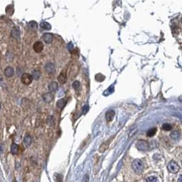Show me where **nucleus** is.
<instances>
[{"mask_svg": "<svg viewBox=\"0 0 182 182\" xmlns=\"http://www.w3.org/2000/svg\"><path fill=\"white\" fill-rule=\"evenodd\" d=\"M132 167L136 174L140 175L144 171V163L141 160L136 159L132 162Z\"/></svg>", "mask_w": 182, "mask_h": 182, "instance_id": "nucleus-1", "label": "nucleus"}, {"mask_svg": "<svg viewBox=\"0 0 182 182\" xmlns=\"http://www.w3.org/2000/svg\"><path fill=\"white\" fill-rule=\"evenodd\" d=\"M18 151V145H16V143H12L11 145L10 152L12 154H16Z\"/></svg>", "mask_w": 182, "mask_h": 182, "instance_id": "nucleus-19", "label": "nucleus"}, {"mask_svg": "<svg viewBox=\"0 0 182 182\" xmlns=\"http://www.w3.org/2000/svg\"><path fill=\"white\" fill-rule=\"evenodd\" d=\"M14 182H16V181H15V180H14Z\"/></svg>", "mask_w": 182, "mask_h": 182, "instance_id": "nucleus-31", "label": "nucleus"}, {"mask_svg": "<svg viewBox=\"0 0 182 182\" xmlns=\"http://www.w3.org/2000/svg\"><path fill=\"white\" fill-rule=\"evenodd\" d=\"M5 12L8 14H12L14 12V8H13L12 5H8L5 9Z\"/></svg>", "mask_w": 182, "mask_h": 182, "instance_id": "nucleus-24", "label": "nucleus"}, {"mask_svg": "<svg viewBox=\"0 0 182 182\" xmlns=\"http://www.w3.org/2000/svg\"><path fill=\"white\" fill-rule=\"evenodd\" d=\"M177 182H182V176H181V175H180V176H179V177L178 181H177Z\"/></svg>", "mask_w": 182, "mask_h": 182, "instance_id": "nucleus-29", "label": "nucleus"}, {"mask_svg": "<svg viewBox=\"0 0 182 182\" xmlns=\"http://www.w3.org/2000/svg\"><path fill=\"white\" fill-rule=\"evenodd\" d=\"M156 131H157V129L155 128H153L149 129V130L147 132V136L148 137H152V136H154L155 135V133H156Z\"/></svg>", "mask_w": 182, "mask_h": 182, "instance_id": "nucleus-20", "label": "nucleus"}, {"mask_svg": "<svg viewBox=\"0 0 182 182\" xmlns=\"http://www.w3.org/2000/svg\"><path fill=\"white\" fill-rule=\"evenodd\" d=\"M53 95L51 93H45V94L43 96V100L46 102H51L52 100H53Z\"/></svg>", "mask_w": 182, "mask_h": 182, "instance_id": "nucleus-14", "label": "nucleus"}, {"mask_svg": "<svg viewBox=\"0 0 182 182\" xmlns=\"http://www.w3.org/2000/svg\"><path fill=\"white\" fill-rule=\"evenodd\" d=\"M29 27H31L32 29H37V23H36V22L35 21H31L29 23Z\"/></svg>", "mask_w": 182, "mask_h": 182, "instance_id": "nucleus-27", "label": "nucleus"}, {"mask_svg": "<svg viewBox=\"0 0 182 182\" xmlns=\"http://www.w3.org/2000/svg\"><path fill=\"white\" fill-rule=\"evenodd\" d=\"M45 70L48 73H53L55 72V66L51 62H48L45 65Z\"/></svg>", "mask_w": 182, "mask_h": 182, "instance_id": "nucleus-9", "label": "nucleus"}, {"mask_svg": "<svg viewBox=\"0 0 182 182\" xmlns=\"http://www.w3.org/2000/svg\"><path fill=\"white\" fill-rule=\"evenodd\" d=\"M33 48H34V50L35 51V52H36V53H40L43 50V48H44V45H43L42 42L36 41L34 44Z\"/></svg>", "mask_w": 182, "mask_h": 182, "instance_id": "nucleus-5", "label": "nucleus"}, {"mask_svg": "<svg viewBox=\"0 0 182 182\" xmlns=\"http://www.w3.org/2000/svg\"><path fill=\"white\" fill-rule=\"evenodd\" d=\"M136 147L140 151H147L149 149V144L147 141L141 140L136 143Z\"/></svg>", "mask_w": 182, "mask_h": 182, "instance_id": "nucleus-3", "label": "nucleus"}, {"mask_svg": "<svg viewBox=\"0 0 182 182\" xmlns=\"http://www.w3.org/2000/svg\"><path fill=\"white\" fill-rule=\"evenodd\" d=\"M33 80L32 76L29 73L23 74L21 77V82L25 85H29L32 83Z\"/></svg>", "mask_w": 182, "mask_h": 182, "instance_id": "nucleus-4", "label": "nucleus"}, {"mask_svg": "<svg viewBox=\"0 0 182 182\" xmlns=\"http://www.w3.org/2000/svg\"><path fill=\"white\" fill-rule=\"evenodd\" d=\"M42 39L47 44H49L53 40V35L50 33H46L42 36Z\"/></svg>", "mask_w": 182, "mask_h": 182, "instance_id": "nucleus-11", "label": "nucleus"}, {"mask_svg": "<svg viewBox=\"0 0 182 182\" xmlns=\"http://www.w3.org/2000/svg\"><path fill=\"white\" fill-rule=\"evenodd\" d=\"M57 83L56 82H51V83H49L48 84V90L50 91V92H51V93H53V92H55V91H56V90H57Z\"/></svg>", "mask_w": 182, "mask_h": 182, "instance_id": "nucleus-13", "label": "nucleus"}, {"mask_svg": "<svg viewBox=\"0 0 182 182\" xmlns=\"http://www.w3.org/2000/svg\"><path fill=\"white\" fill-rule=\"evenodd\" d=\"M162 129L166 131H170L171 130L172 125L169 123H164L162 125Z\"/></svg>", "mask_w": 182, "mask_h": 182, "instance_id": "nucleus-25", "label": "nucleus"}, {"mask_svg": "<svg viewBox=\"0 0 182 182\" xmlns=\"http://www.w3.org/2000/svg\"><path fill=\"white\" fill-rule=\"evenodd\" d=\"M66 104V100L64 98L60 99L57 102V106L59 109H63Z\"/></svg>", "mask_w": 182, "mask_h": 182, "instance_id": "nucleus-16", "label": "nucleus"}, {"mask_svg": "<svg viewBox=\"0 0 182 182\" xmlns=\"http://www.w3.org/2000/svg\"><path fill=\"white\" fill-rule=\"evenodd\" d=\"M40 27H41V28L44 29H46V30H50L51 29V24L48 23V22H41V23H40Z\"/></svg>", "mask_w": 182, "mask_h": 182, "instance_id": "nucleus-17", "label": "nucleus"}, {"mask_svg": "<svg viewBox=\"0 0 182 182\" xmlns=\"http://www.w3.org/2000/svg\"><path fill=\"white\" fill-rule=\"evenodd\" d=\"M170 136H171V138L173 140H174V141H179V139H180L181 134L178 131L175 130L173 131V132L170 134Z\"/></svg>", "mask_w": 182, "mask_h": 182, "instance_id": "nucleus-12", "label": "nucleus"}, {"mask_svg": "<svg viewBox=\"0 0 182 182\" xmlns=\"http://www.w3.org/2000/svg\"><path fill=\"white\" fill-rule=\"evenodd\" d=\"M40 71H38V70H34V72H33L32 73V78L33 79H38L40 78Z\"/></svg>", "mask_w": 182, "mask_h": 182, "instance_id": "nucleus-23", "label": "nucleus"}, {"mask_svg": "<svg viewBox=\"0 0 182 182\" xmlns=\"http://www.w3.org/2000/svg\"><path fill=\"white\" fill-rule=\"evenodd\" d=\"M111 141H112V139H110L108 140L107 141H106V142L102 143V145H100V148H99V152H100V153H104V152H105L106 150L108 149V147H109Z\"/></svg>", "mask_w": 182, "mask_h": 182, "instance_id": "nucleus-6", "label": "nucleus"}, {"mask_svg": "<svg viewBox=\"0 0 182 182\" xmlns=\"http://www.w3.org/2000/svg\"><path fill=\"white\" fill-rule=\"evenodd\" d=\"M88 109H89V107L88 106H85L83 107V114H85L86 112L88 111Z\"/></svg>", "mask_w": 182, "mask_h": 182, "instance_id": "nucleus-28", "label": "nucleus"}, {"mask_svg": "<svg viewBox=\"0 0 182 182\" xmlns=\"http://www.w3.org/2000/svg\"><path fill=\"white\" fill-rule=\"evenodd\" d=\"M58 81L61 84H64L67 80V75H66V72H61L60 74L58 77Z\"/></svg>", "mask_w": 182, "mask_h": 182, "instance_id": "nucleus-8", "label": "nucleus"}, {"mask_svg": "<svg viewBox=\"0 0 182 182\" xmlns=\"http://www.w3.org/2000/svg\"><path fill=\"white\" fill-rule=\"evenodd\" d=\"M115 115V112L113 110H109L107 112H106L105 115V118L106 120L107 121H111L114 117Z\"/></svg>", "mask_w": 182, "mask_h": 182, "instance_id": "nucleus-7", "label": "nucleus"}, {"mask_svg": "<svg viewBox=\"0 0 182 182\" xmlns=\"http://www.w3.org/2000/svg\"><path fill=\"white\" fill-rule=\"evenodd\" d=\"M147 182H159V180L157 177L152 176V177H149L147 179Z\"/></svg>", "mask_w": 182, "mask_h": 182, "instance_id": "nucleus-26", "label": "nucleus"}, {"mask_svg": "<svg viewBox=\"0 0 182 182\" xmlns=\"http://www.w3.org/2000/svg\"><path fill=\"white\" fill-rule=\"evenodd\" d=\"M11 36H12V37H14V38H19V36H20V32L19 30H18V29L16 28V27H14V28L12 29V31H11Z\"/></svg>", "mask_w": 182, "mask_h": 182, "instance_id": "nucleus-15", "label": "nucleus"}, {"mask_svg": "<svg viewBox=\"0 0 182 182\" xmlns=\"http://www.w3.org/2000/svg\"><path fill=\"white\" fill-rule=\"evenodd\" d=\"M95 79H96V80L97 81H98V82H101V81H103V80L105 79V77H104L103 74H102L99 73L96 75Z\"/></svg>", "mask_w": 182, "mask_h": 182, "instance_id": "nucleus-21", "label": "nucleus"}, {"mask_svg": "<svg viewBox=\"0 0 182 182\" xmlns=\"http://www.w3.org/2000/svg\"><path fill=\"white\" fill-rule=\"evenodd\" d=\"M4 74L5 75V77H13L14 74V69H13L12 67H10V66H8V67H7V68L5 69V70H4Z\"/></svg>", "mask_w": 182, "mask_h": 182, "instance_id": "nucleus-10", "label": "nucleus"}, {"mask_svg": "<svg viewBox=\"0 0 182 182\" xmlns=\"http://www.w3.org/2000/svg\"><path fill=\"white\" fill-rule=\"evenodd\" d=\"M167 169L172 173H177L180 170V167L175 161L171 160L167 165Z\"/></svg>", "mask_w": 182, "mask_h": 182, "instance_id": "nucleus-2", "label": "nucleus"}, {"mask_svg": "<svg viewBox=\"0 0 182 182\" xmlns=\"http://www.w3.org/2000/svg\"><path fill=\"white\" fill-rule=\"evenodd\" d=\"M1 106H2V104H1V102H0V109H1Z\"/></svg>", "mask_w": 182, "mask_h": 182, "instance_id": "nucleus-30", "label": "nucleus"}, {"mask_svg": "<svg viewBox=\"0 0 182 182\" xmlns=\"http://www.w3.org/2000/svg\"><path fill=\"white\" fill-rule=\"evenodd\" d=\"M24 144L25 145L26 147L30 146V145L32 144V138L29 135H26L24 138Z\"/></svg>", "mask_w": 182, "mask_h": 182, "instance_id": "nucleus-18", "label": "nucleus"}, {"mask_svg": "<svg viewBox=\"0 0 182 182\" xmlns=\"http://www.w3.org/2000/svg\"><path fill=\"white\" fill-rule=\"evenodd\" d=\"M72 87H73V89H74V90H76V91H78V90H79V89H80V83L79 81H78V80H76V81H74V82L72 83Z\"/></svg>", "mask_w": 182, "mask_h": 182, "instance_id": "nucleus-22", "label": "nucleus"}]
</instances>
